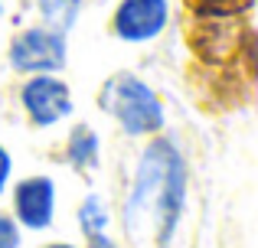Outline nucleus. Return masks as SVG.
<instances>
[{
	"label": "nucleus",
	"mask_w": 258,
	"mask_h": 248,
	"mask_svg": "<svg viewBox=\"0 0 258 248\" xmlns=\"http://www.w3.org/2000/svg\"><path fill=\"white\" fill-rule=\"evenodd\" d=\"M88 248H118V242L105 232V235H92L88 238Z\"/></svg>",
	"instance_id": "ddd939ff"
},
{
	"label": "nucleus",
	"mask_w": 258,
	"mask_h": 248,
	"mask_svg": "<svg viewBox=\"0 0 258 248\" xmlns=\"http://www.w3.org/2000/svg\"><path fill=\"white\" fill-rule=\"evenodd\" d=\"M56 180L46 173L23 177L20 183H10V216L17 219L20 229L26 232H46L56 222Z\"/></svg>",
	"instance_id": "39448f33"
},
{
	"label": "nucleus",
	"mask_w": 258,
	"mask_h": 248,
	"mask_svg": "<svg viewBox=\"0 0 258 248\" xmlns=\"http://www.w3.org/2000/svg\"><path fill=\"white\" fill-rule=\"evenodd\" d=\"M43 248H79V245H72V242H49V245H43Z\"/></svg>",
	"instance_id": "4468645a"
},
{
	"label": "nucleus",
	"mask_w": 258,
	"mask_h": 248,
	"mask_svg": "<svg viewBox=\"0 0 258 248\" xmlns=\"http://www.w3.org/2000/svg\"><path fill=\"white\" fill-rule=\"evenodd\" d=\"M20 108L33 127H56L72 115V92L59 75H23Z\"/></svg>",
	"instance_id": "20e7f679"
},
{
	"label": "nucleus",
	"mask_w": 258,
	"mask_h": 248,
	"mask_svg": "<svg viewBox=\"0 0 258 248\" xmlns=\"http://www.w3.org/2000/svg\"><path fill=\"white\" fill-rule=\"evenodd\" d=\"M186 206V160L170 140L151 137L134 167L131 190L124 196V232L144 235L151 232L160 248L170 245Z\"/></svg>",
	"instance_id": "f257e3e1"
},
{
	"label": "nucleus",
	"mask_w": 258,
	"mask_h": 248,
	"mask_svg": "<svg viewBox=\"0 0 258 248\" xmlns=\"http://www.w3.org/2000/svg\"><path fill=\"white\" fill-rule=\"evenodd\" d=\"M23 229L17 225V219L10 212H0V248H20Z\"/></svg>",
	"instance_id": "9d476101"
},
{
	"label": "nucleus",
	"mask_w": 258,
	"mask_h": 248,
	"mask_svg": "<svg viewBox=\"0 0 258 248\" xmlns=\"http://www.w3.org/2000/svg\"><path fill=\"white\" fill-rule=\"evenodd\" d=\"M0 17H4V0H0Z\"/></svg>",
	"instance_id": "2eb2a0df"
},
{
	"label": "nucleus",
	"mask_w": 258,
	"mask_h": 248,
	"mask_svg": "<svg viewBox=\"0 0 258 248\" xmlns=\"http://www.w3.org/2000/svg\"><path fill=\"white\" fill-rule=\"evenodd\" d=\"M189 4H196L200 10H232L242 0H189Z\"/></svg>",
	"instance_id": "f8f14e48"
},
{
	"label": "nucleus",
	"mask_w": 258,
	"mask_h": 248,
	"mask_svg": "<svg viewBox=\"0 0 258 248\" xmlns=\"http://www.w3.org/2000/svg\"><path fill=\"white\" fill-rule=\"evenodd\" d=\"M170 23V0H118L111 13L114 39L127 46H144L164 36Z\"/></svg>",
	"instance_id": "423d86ee"
},
{
	"label": "nucleus",
	"mask_w": 258,
	"mask_h": 248,
	"mask_svg": "<svg viewBox=\"0 0 258 248\" xmlns=\"http://www.w3.org/2000/svg\"><path fill=\"white\" fill-rule=\"evenodd\" d=\"M101 157V137L92 124H76L66 140V163L76 170H92Z\"/></svg>",
	"instance_id": "0eeeda50"
},
{
	"label": "nucleus",
	"mask_w": 258,
	"mask_h": 248,
	"mask_svg": "<svg viewBox=\"0 0 258 248\" xmlns=\"http://www.w3.org/2000/svg\"><path fill=\"white\" fill-rule=\"evenodd\" d=\"M79 229H82L85 238L105 235V232L111 229V209H108V203L98 193H88L82 199V206H79Z\"/></svg>",
	"instance_id": "6e6552de"
},
{
	"label": "nucleus",
	"mask_w": 258,
	"mask_h": 248,
	"mask_svg": "<svg viewBox=\"0 0 258 248\" xmlns=\"http://www.w3.org/2000/svg\"><path fill=\"white\" fill-rule=\"evenodd\" d=\"M69 59L66 33L52 30L46 23L26 26L7 46V62L20 75H59Z\"/></svg>",
	"instance_id": "7ed1b4c3"
},
{
	"label": "nucleus",
	"mask_w": 258,
	"mask_h": 248,
	"mask_svg": "<svg viewBox=\"0 0 258 248\" xmlns=\"http://www.w3.org/2000/svg\"><path fill=\"white\" fill-rule=\"evenodd\" d=\"M98 108L127 137H157L167 127V111L160 95L134 72H114L98 92Z\"/></svg>",
	"instance_id": "f03ea898"
},
{
	"label": "nucleus",
	"mask_w": 258,
	"mask_h": 248,
	"mask_svg": "<svg viewBox=\"0 0 258 248\" xmlns=\"http://www.w3.org/2000/svg\"><path fill=\"white\" fill-rule=\"evenodd\" d=\"M10 183H13V157H10V150L0 144V196L10 190Z\"/></svg>",
	"instance_id": "9b49d317"
},
{
	"label": "nucleus",
	"mask_w": 258,
	"mask_h": 248,
	"mask_svg": "<svg viewBox=\"0 0 258 248\" xmlns=\"http://www.w3.org/2000/svg\"><path fill=\"white\" fill-rule=\"evenodd\" d=\"M36 10H39L46 26H52L59 33H69L79 20L82 0H36Z\"/></svg>",
	"instance_id": "1a4fd4ad"
}]
</instances>
